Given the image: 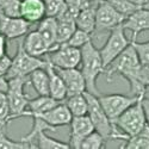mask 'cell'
I'll use <instances>...</instances> for the list:
<instances>
[{
	"label": "cell",
	"mask_w": 149,
	"mask_h": 149,
	"mask_svg": "<svg viewBox=\"0 0 149 149\" xmlns=\"http://www.w3.org/2000/svg\"><path fill=\"white\" fill-rule=\"evenodd\" d=\"M129 1L141 7H149V0H129Z\"/></svg>",
	"instance_id": "cell-41"
},
{
	"label": "cell",
	"mask_w": 149,
	"mask_h": 149,
	"mask_svg": "<svg viewBox=\"0 0 149 149\" xmlns=\"http://www.w3.org/2000/svg\"><path fill=\"white\" fill-rule=\"evenodd\" d=\"M19 15L29 23H38L45 17L44 0H20Z\"/></svg>",
	"instance_id": "cell-17"
},
{
	"label": "cell",
	"mask_w": 149,
	"mask_h": 149,
	"mask_svg": "<svg viewBox=\"0 0 149 149\" xmlns=\"http://www.w3.org/2000/svg\"><path fill=\"white\" fill-rule=\"evenodd\" d=\"M22 44H23L24 50L28 54L36 56V57L44 56L45 54L50 52V48H49L48 43L45 42L43 36L37 30L29 31L22 40Z\"/></svg>",
	"instance_id": "cell-16"
},
{
	"label": "cell",
	"mask_w": 149,
	"mask_h": 149,
	"mask_svg": "<svg viewBox=\"0 0 149 149\" xmlns=\"http://www.w3.org/2000/svg\"><path fill=\"white\" fill-rule=\"evenodd\" d=\"M61 102L55 100L54 98H52L50 95H38L37 98L33 99H29V103H28V107L26 110L23 112V116H36V115H40L43 113L45 111L50 110L52 107H54L55 105H57Z\"/></svg>",
	"instance_id": "cell-20"
},
{
	"label": "cell",
	"mask_w": 149,
	"mask_h": 149,
	"mask_svg": "<svg viewBox=\"0 0 149 149\" xmlns=\"http://www.w3.org/2000/svg\"><path fill=\"white\" fill-rule=\"evenodd\" d=\"M85 97L87 99V116L90 117L93 128L98 131L105 140L112 139V136L117 132V128L113 125V123L107 117L105 111L103 110L100 103L98 100V97L94 94L88 93L85 91Z\"/></svg>",
	"instance_id": "cell-5"
},
{
	"label": "cell",
	"mask_w": 149,
	"mask_h": 149,
	"mask_svg": "<svg viewBox=\"0 0 149 149\" xmlns=\"http://www.w3.org/2000/svg\"><path fill=\"white\" fill-rule=\"evenodd\" d=\"M28 80L38 95H49V78L45 67L31 72L28 75Z\"/></svg>",
	"instance_id": "cell-22"
},
{
	"label": "cell",
	"mask_w": 149,
	"mask_h": 149,
	"mask_svg": "<svg viewBox=\"0 0 149 149\" xmlns=\"http://www.w3.org/2000/svg\"><path fill=\"white\" fill-rule=\"evenodd\" d=\"M43 67H45V60L28 54L24 50L22 41H20L17 48V53L15 57L12 58L10 69L5 77L6 79L13 78V77H28L35 69L43 68Z\"/></svg>",
	"instance_id": "cell-6"
},
{
	"label": "cell",
	"mask_w": 149,
	"mask_h": 149,
	"mask_svg": "<svg viewBox=\"0 0 149 149\" xmlns=\"http://www.w3.org/2000/svg\"><path fill=\"white\" fill-rule=\"evenodd\" d=\"M107 140L103 137L98 131L93 130L88 136H86V139L81 143V149H102L105 147V143Z\"/></svg>",
	"instance_id": "cell-27"
},
{
	"label": "cell",
	"mask_w": 149,
	"mask_h": 149,
	"mask_svg": "<svg viewBox=\"0 0 149 149\" xmlns=\"http://www.w3.org/2000/svg\"><path fill=\"white\" fill-rule=\"evenodd\" d=\"M65 1H66V4H67L68 7L75 8V10H80L82 0H65Z\"/></svg>",
	"instance_id": "cell-39"
},
{
	"label": "cell",
	"mask_w": 149,
	"mask_h": 149,
	"mask_svg": "<svg viewBox=\"0 0 149 149\" xmlns=\"http://www.w3.org/2000/svg\"><path fill=\"white\" fill-rule=\"evenodd\" d=\"M70 125V135H69V148L81 149V143L93 130V124L87 115L72 117L69 123Z\"/></svg>",
	"instance_id": "cell-12"
},
{
	"label": "cell",
	"mask_w": 149,
	"mask_h": 149,
	"mask_svg": "<svg viewBox=\"0 0 149 149\" xmlns=\"http://www.w3.org/2000/svg\"><path fill=\"white\" fill-rule=\"evenodd\" d=\"M140 97V95H139ZM136 95H125V94H119V93H112V94H99L98 100L100 103L103 110L107 117L113 123V120L120 116L124 111L129 106H131L136 100L139 99Z\"/></svg>",
	"instance_id": "cell-9"
},
{
	"label": "cell",
	"mask_w": 149,
	"mask_h": 149,
	"mask_svg": "<svg viewBox=\"0 0 149 149\" xmlns=\"http://www.w3.org/2000/svg\"><path fill=\"white\" fill-rule=\"evenodd\" d=\"M45 5V16L58 17L67 7L65 0H44Z\"/></svg>",
	"instance_id": "cell-30"
},
{
	"label": "cell",
	"mask_w": 149,
	"mask_h": 149,
	"mask_svg": "<svg viewBox=\"0 0 149 149\" xmlns=\"http://www.w3.org/2000/svg\"><path fill=\"white\" fill-rule=\"evenodd\" d=\"M100 1H94L87 6H85L79 10L75 17V25L78 29L87 32L93 33L95 30V8Z\"/></svg>",
	"instance_id": "cell-19"
},
{
	"label": "cell",
	"mask_w": 149,
	"mask_h": 149,
	"mask_svg": "<svg viewBox=\"0 0 149 149\" xmlns=\"http://www.w3.org/2000/svg\"><path fill=\"white\" fill-rule=\"evenodd\" d=\"M99 1H107V0H99Z\"/></svg>",
	"instance_id": "cell-44"
},
{
	"label": "cell",
	"mask_w": 149,
	"mask_h": 149,
	"mask_svg": "<svg viewBox=\"0 0 149 149\" xmlns=\"http://www.w3.org/2000/svg\"><path fill=\"white\" fill-rule=\"evenodd\" d=\"M131 44L135 48V52L139 56V60L142 65H149V41L147 42H137L136 40H131Z\"/></svg>",
	"instance_id": "cell-34"
},
{
	"label": "cell",
	"mask_w": 149,
	"mask_h": 149,
	"mask_svg": "<svg viewBox=\"0 0 149 149\" xmlns=\"http://www.w3.org/2000/svg\"><path fill=\"white\" fill-rule=\"evenodd\" d=\"M6 37L0 32V57L7 54V44H6Z\"/></svg>",
	"instance_id": "cell-37"
},
{
	"label": "cell",
	"mask_w": 149,
	"mask_h": 149,
	"mask_svg": "<svg viewBox=\"0 0 149 149\" xmlns=\"http://www.w3.org/2000/svg\"><path fill=\"white\" fill-rule=\"evenodd\" d=\"M20 0H0V12L10 17H20Z\"/></svg>",
	"instance_id": "cell-33"
},
{
	"label": "cell",
	"mask_w": 149,
	"mask_h": 149,
	"mask_svg": "<svg viewBox=\"0 0 149 149\" xmlns=\"http://www.w3.org/2000/svg\"><path fill=\"white\" fill-rule=\"evenodd\" d=\"M45 70L49 78V95L57 102H63L67 98V90L65 82L58 75V73L55 70L54 66L47 58H45Z\"/></svg>",
	"instance_id": "cell-18"
},
{
	"label": "cell",
	"mask_w": 149,
	"mask_h": 149,
	"mask_svg": "<svg viewBox=\"0 0 149 149\" xmlns=\"http://www.w3.org/2000/svg\"><path fill=\"white\" fill-rule=\"evenodd\" d=\"M87 1H92V0H87Z\"/></svg>",
	"instance_id": "cell-45"
},
{
	"label": "cell",
	"mask_w": 149,
	"mask_h": 149,
	"mask_svg": "<svg viewBox=\"0 0 149 149\" xmlns=\"http://www.w3.org/2000/svg\"><path fill=\"white\" fill-rule=\"evenodd\" d=\"M139 85H141L144 88L147 85H149V65H142L139 68L137 72V77H136Z\"/></svg>",
	"instance_id": "cell-35"
},
{
	"label": "cell",
	"mask_w": 149,
	"mask_h": 149,
	"mask_svg": "<svg viewBox=\"0 0 149 149\" xmlns=\"http://www.w3.org/2000/svg\"><path fill=\"white\" fill-rule=\"evenodd\" d=\"M125 17L116 11L107 1H100L95 8V31L112 30L123 24Z\"/></svg>",
	"instance_id": "cell-10"
},
{
	"label": "cell",
	"mask_w": 149,
	"mask_h": 149,
	"mask_svg": "<svg viewBox=\"0 0 149 149\" xmlns=\"http://www.w3.org/2000/svg\"><path fill=\"white\" fill-rule=\"evenodd\" d=\"M38 23L40 24H38V28H37V31L43 36V38L45 40V42L48 43L49 48H50V50H52V49H54L56 47L57 19L55 17L45 16Z\"/></svg>",
	"instance_id": "cell-21"
},
{
	"label": "cell",
	"mask_w": 149,
	"mask_h": 149,
	"mask_svg": "<svg viewBox=\"0 0 149 149\" xmlns=\"http://www.w3.org/2000/svg\"><path fill=\"white\" fill-rule=\"evenodd\" d=\"M142 104H143V110H144V115H146L147 125H149V100L146 99V98H142Z\"/></svg>",
	"instance_id": "cell-38"
},
{
	"label": "cell",
	"mask_w": 149,
	"mask_h": 149,
	"mask_svg": "<svg viewBox=\"0 0 149 149\" xmlns=\"http://www.w3.org/2000/svg\"><path fill=\"white\" fill-rule=\"evenodd\" d=\"M7 91V79L5 75H0V92Z\"/></svg>",
	"instance_id": "cell-40"
},
{
	"label": "cell",
	"mask_w": 149,
	"mask_h": 149,
	"mask_svg": "<svg viewBox=\"0 0 149 149\" xmlns=\"http://www.w3.org/2000/svg\"><path fill=\"white\" fill-rule=\"evenodd\" d=\"M35 141L37 142L36 148H40V149H68L69 148L68 143H65L62 141L50 137V136H48L44 132V130L40 131L36 135L33 142Z\"/></svg>",
	"instance_id": "cell-25"
},
{
	"label": "cell",
	"mask_w": 149,
	"mask_h": 149,
	"mask_svg": "<svg viewBox=\"0 0 149 149\" xmlns=\"http://www.w3.org/2000/svg\"><path fill=\"white\" fill-rule=\"evenodd\" d=\"M140 66L141 62L139 60V56L135 52L134 45L130 42V44L105 68L104 73L106 75L107 81H111V79H113V75H116V74L123 77L129 82L130 90L134 93V95L139 97L142 95L144 90L136 80Z\"/></svg>",
	"instance_id": "cell-1"
},
{
	"label": "cell",
	"mask_w": 149,
	"mask_h": 149,
	"mask_svg": "<svg viewBox=\"0 0 149 149\" xmlns=\"http://www.w3.org/2000/svg\"><path fill=\"white\" fill-rule=\"evenodd\" d=\"M130 42L131 41H129L127 38L125 29L123 28L122 24L113 28L112 30H110L109 38L106 40L105 44L99 49L104 68H106L111 62L130 44Z\"/></svg>",
	"instance_id": "cell-7"
},
{
	"label": "cell",
	"mask_w": 149,
	"mask_h": 149,
	"mask_svg": "<svg viewBox=\"0 0 149 149\" xmlns=\"http://www.w3.org/2000/svg\"><path fill=\"white\" fill-rule=\"evenodd\" d=\"M31 29V23L22 17H10L0 12V32L6 40H15L25 36Z\"/></svg>",
	"instance_id": "cell-11"
},
{
	"label": "cell",
	"mask_w": 149,
	"mask_h": 149,
	"mask_svg": "<svg viewBox=\"0 0 149 149\" xmlns=\"http://www.w3.org/2000/svg\"><path fill=\"white\" fill-rule=\"evenodd\" d=\"M142 98L140 95L137 100L113 120V125L125 136L139 135L147 124Z\"/></svg>",
	"instance_id": "cell-3"
},
{
	"label": "cell",
	"mask_w": 149,
	"mask_h": 149,
	"mask_svg": "<svg viewBox=\"0 0 149 149\" xmlns=\"http://www.w3.org/2000/svg\"><path fill=\"white\" fill-rule=\"evenodd\" d=\"M107 3L125 18L134 13L135 11H137L139 8H142L141 6L130 3L129 0H107Z\"/></svg>",
	"instance_id": "cell-28"
},
{
	"label": "cell",
	"mask_w": 149,
	"mask_h": 149,
	"mask_svg": "<svg viewBox=\"0 0 149 149\" xmlns=\"http://www.w3.org/2000/svg\"><path fill=\"white\" fill-rule=\"evenodd\" d=\"M45 58L57 68H78L81 61V50L80 48L63 43L45 54Z\"/></svg>",
	"instance_id": "cell-8"
},
{
	"label": "cell",
	"mask_w": 149,
	"mask_h": 149,
	"mask_svg": "<svg viewBox=\"0 0 149 149\" xmlns=\"http://www.w3.org/2000/svg\"><path fill=\"white\" fill-rule=\"evenodd\" d=\"M125 144H123L122 148H128V149H149V137L139 134L135 136H125L123 140Z\"/></svg>",
	"instance_id": "cell-26"
},
{
	"label": "cell",
	"mask_w": 149,
	"mask_h": 149,
	"mask_svg": "<svg viewBox=\"0 0 149 149\" xmlns=\"http://www.w3.org/2000/svg\"><path fill=\"white\" fill-rule=\"evenodd\" d=\"M54 68L65 82L67 97L82 93L86 91V84L81 70H79L78 68H57V67Z\"/></svg>",
	"instance_id": "cell-14"
},
{
	"label": "cell",
	"mask_w": 149,
	"mask_h": 149,
	"mask_svg": "<svg viewBox=\"0 0 149 149\" xmlns=\"http://www.w3.org/2000/svg\"><path fill=\"white\" fill-rule=\"evenodd\" d=\"M10 115L11 113L6 92H0V128L1 129H6L7 124L11 122Z\"/></svg>",
	"instance_id": "cell-32"
},
{
	"label": "cell",
	"mask_w": 149,
	"mask_h": 149,
	"mask_svg": "<svg viewBox=\"0 0 149 149\" xmlns=\"http://www.w3.org/2000/svg\"><path fill=\"white\" fill-rule=\"evenodd\" d=\"M91 40H92L91 33H87V32H85V31L77 28L75 31H74L72 33V36L69 37V40L66 42V44L75 47V48H81L84 44H86Z\"/></svg>",
	"instance_id": "cell-31"
},
{
	"label": "cell",
	"mask_w": 149,
	"mask_h": 149,
	"mask_svg": "<svg viewBox=\"0 0 149 149\" xmlns=\"http://www.w3.org/2000/svg\"><path fill=\"white\" fill-rule=\"evenodd\" d=\"M142 97H143V98H146V99H148V100H149V85H147L146 87H144L143 93H142Z\"/></svg>",
	"instance_id": "cell-42"
},
{
	"label": "cell",
	"mask_w": 149,
	"mask_h": 149,
	"mask_svg": "<svg viewBox=\"0 0 149 149\" xmlns=\"http://www.w3.org/2000/svg\"><path fill=\"white\" fill-rule=\"evenodd\" d=\"M57 19V30H56V45L66 43L72 33L75 31L77 25L74 19L67 18H56Z\"/></svg>",
	"instance_id": "cell-24"
},
{
	"label": "cell",
	"mask_w": 149,
	"mask_h": 149,
	"mask_svg": "<svg viewBox=\"0 0 149 149\" xmlns=\"http://www.w3.org/2000/svg\"><path fill=\"white\" fill-rule=\"evenodd\" d=\"M69 110V112L72 113L73 117L77 116H84L87 115V99L85 97V93H78L68 95L66 98L65 103Z\"/></svg>",
	"instance_id": "cell-23"
},
{
	"label": "cell",
	"mask_w": 149,
	"mask_h": 149,
	"mask_svg": "<svg viewBox=\"0 0 149 149\" xmlns=\"http://www.w3.org/2000/svg\"><path fill=\"white\" fill-rule=\"evenodd\" d=\"M32 117H37V118L42 119L44 123H47L49 127L55 130L58 127L69 125L73 116L69 112L67 105L61 102L57 105H55L54 107H52L50 110L45 111V112H43V113L32 116Z\"/></svg>",
	"instance_id": "cell-13"
},
{
	"label": "cell",
	"mask_w": 149,
	"mask_h": 149,
	"mask_svg": "<svg viewBox=\"0 0 149 149\" xmlns=\"http://www.w3.org/2000/svg\"><path fill=\"white\" fill-rule=\"evenodd\" d=\"M81 73L85 79L86 84V91L91 94L99 95L100 92L97 87V79L98 77L105 72L102 56L99 53V49H97L91 41H88L86 44H84L81 48Z\"/></svg>",
	"instance_id": "cell-2"
},
{
	"label": "cell",
	"mask_w": 149,
	"mask_h": 149,
	"mask_svg": "<svg viewBox=\"0 0 149 149\" xmlns=\"http://www.w3.org/2000/svg\"><path fill=\"white\" fill-rule=\"evenodd\" d=\"M123 28L132 32L131 40H137V36L142 31L149 30V7H142L135 11L123 22Z\"/></svg>",
	"instance_id": "cell-15"
},
{
	"label": "cell",
	"mask_w": 149,
	"mask_h": 149,
	"mask_svg": "<svg viewBox=\"0 0 149 149\" xmlns=\"http://www.w3.org/2000/svg\"><path fill=\"white\" fill-rule=\"evenodd\" d=\"M33 148L30 143L24 141H13L7 137L5 130H0V149H28Z\"/></svg>",
	"instance_id": "cell-29"
},
{
	"label": "cell",
	"mask_w": 149,
	"mask_h": 149,
	"mask_svg": "<svg viewBox=\"0 0 149 149\" xmlns=\"http://www.w3.org/2000/svg\"><path fill=\"white\" fill-rule=\"evenodd\" d=\"M140 134H142V135L147 136V137H149V125H147V124H146V127L143 128V130Z\"/></svg>",
	"instance_id": "cell-43"
},
{
	"label": "cell",
	"mask_w": 149,
	"mask_h": 149,
	"mask_svg": "<svg viewBox=\"0 0 149 149\" xmlns=\"http://www.w3.org/2000/svg\"><path fill=\"white\" fill-rule=\"evenodd\" d=\"M26 82H29L28 77H13L7 79V91L6 97L10 106V119L13 120L20 118L23 112L26 110L29 97L24 92Z\"/></svg>",
	"instance_id": "cell-4"
},
{
	"label": "cell",
	"mask_w": 149,
	"mask_h": 149,
	"mask_svg": "<svg viewBox=\"0 0 149 149\" xmlns=\"http://www.w3.org/2000/svg\"><path fill=\"white\" fill-rule=\"evenodd\" d=\"M12 58L8 56V54H5L4 56L0 57V75H6L10 66H11Z\"/></svg>",
	"instance_id": "cell-36"
}]
</instances>
